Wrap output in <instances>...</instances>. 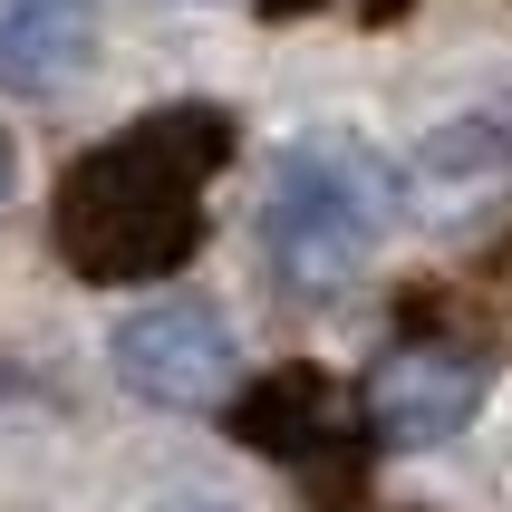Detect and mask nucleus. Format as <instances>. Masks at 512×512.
<instances>
[{
  "label": "nucleus",
  "instance_id": "nucleus-1",
  "mask_svg": "<svg viewBox=\"0 0 512 512\" xmlns=\"http://www.w3.org/2000/svg\"><path fill=\"white\" fill-rule=\"evenodd\" d=\"M232 165V116L223 107H155L126 136L68 165L49 203L58 261L78 281H165L203 252V184Z\"/></svg>",
  "mask_w": 512,
  "mask_h": 512
},
{
  "label": "nucleus",
  "instance_id": "nucleus-2",
  "mask_svg": "<svg viewBox=\"0 0 512 512\" xmlns=\"http://www.w3.org/2000/svg\"><path fill=\"white\" fill-rule=\"evenodd\" d=\"M397 165L358 136H300L271 174V203H261V261H271V290L300 300V310H329L358 271L377 261V242L397 232Z\"/></svg>",
  "mask_w": 512,
  "mask_h": 512
},
{
  "label": "nucleus",
  "instance_id": "nucleus-3",
  "mask_svg": "<svg viewBox=\"0 0 512 512\" xmlns=\"http://www.w3.org/2000/svg\"><path fill=\"white\" fill-rule=\"evenodd\" d=\"M107 368L126 397L194 416V406H223L242 387V329L223 300H145L107 329Z\"/></svg>",
  "mask_w": 512,
  "mask_h": 512
},
{
  "label": "nucleus",
  "instance_id": "nucleus-4",
  "mask_svg": "<svg viewBox=\"0 0 512 512\" xmlns=\"http://www.w3.org/2000/svg\"><path fill=\"white\" fill-rule=\"evenodd\" d=\"M493 397V358L464 339H406L387 348L368 368V387H358V416H368L377 445H445V435H464L474 416H484Z\"/></svg>",
  "mask_w": 512,
  "mask_h": 512
},
{
  "label": "nucleus",
  "instance_id": "nucleus-5",
  "mask_svg": "<svg viewBox=\"0 0 512 512\" xmlns=\"http://www.w3.org/2000/svg\"><path fill=\"white\" fill-rule=\"evenodd\" d=\"M97 58V0H0V97H68Z\"/></svg>",
  "mask_w": 512,
  "mask_h": 512
},
{
  "label": "nucleus",
  "instance_id": "nucleus-6",
  "mask_svg": "<svg viewBox=\"0 0 512 512\" xmlns=\"http://www.w3.org/2000/svg\"><path fill=\"white\" fill-rule=\"evenodd\" d=\"M232 435H242L252 455L310 464V455H329V445L358 435V426H348V397H339L319 368H281V377H261V387L232 397Z\"/></svg>",
  "mask_w": 512,
  "mask_h": 512
},
{
  "label": "nucleus",
  "instance_id": "nucleus-7",
  "mask_svg": "<svg viewBox=\"0 0 512 512\" xmlns=\"http://www.w3.org/2000/svg\"><path fill=\"white\" fill-rule=\"evenodd\" d=\"M493 165H503V136H493L484 116H464V126H445L426 145V194H484Z\"/></svg>",
  "mask_w": 512,
  "mask_h": 512
},
{
  "label": "nucleus",
  "instance_id": "nucleus-8",
  "mask_svg": "<svg viewBox=\"0 0 512 512\" xmlns=\"http://www.w3.org/2000/svg\"><path fill=\"white\" fill-rule=\"evenodd\" d=\"M406 10H416V0H358V20H368V29H387V20H406Z\"/></svg>",
  "mask_w": 512,
  "mask_h": 512
},
{
  "label": "nucleus",
  "instance_id": "nucleus-9",
  "mask_svg": "<svg viewBox=\"0 0 512 512\" xmlns=\"http://www.w3.org/2000/svg\"><path fill=\"white\" fill-rule=\"evenodd\" d=\"M10 184H20V155H10V126H0V203H10Z\"/></svg>",
  "mask_w": 512,
  "mask_h": 512
},
{
  "label": "nucleus",
  "instance_id": "nucleus-10",
  "mask_svg": "<svg viewBox=\"0 0 512 512\" xmlns=\"http://www.w3.org/2000/svg\"><path fill=\"white\" fill-rule=\"evenodd\" d=\"M261 10H271V20H300V10H319V0H261Z\"/></svg>",
  "mask_w": 512,
  "mask_h": 512
},
{
  "label": "nucleus",
  "instance_id": "nucleus-11",
  "mask_svg": "<svg viewBox=\"0 0 512 512\" xmlns=\"http://www.w3.org/2000/svg\"><path fill=\"white\" fill-rule=\"evenodd\" d=\"M165 512H232V503H194V493H184V503H165Z\"/></svg>",
  "mask_w": 512,
  "mask_h": 512
},
{
  "label": "nucleus",
  "instance_id": "nucleus-12",
  "mask_svg": "<svg viewBox=\"0 0 512 512\" xmlns=\"http://www.w3.org/2000/svg\"><path fill=\"white\" fill-rule=\"evenodd\" d=\"M0 397H20V377H10V368H0Z\"/></svg>",
  "mask_w": 512,
  "mask_h": 512
}]
</instances>
